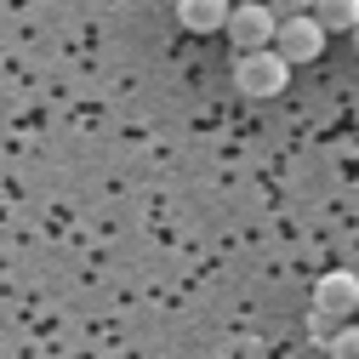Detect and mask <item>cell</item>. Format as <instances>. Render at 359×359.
Segmentation results:
<instances>
[{
	"label": "cell",
	"instance_id": "ba28073f",
	"mask_svg": "<svg viewBox=\"0 0 359 359\" xmlns=\"http://www.w3.org/2000/svg\"><path fill=\"white\" fill-rule=\"evenodd\" d=\"M313 0H268V12H285V18H297V12H308Z\"/></svg>",
	"mask_w": 359,
	"mask_h": 359
},
{
	"label": "cell",
	"instance_id": "3957f363",
	"mask_svg": "<svg viewBox=\"0 0 359 359\" xmlns=\"http://www.w3.org/2000/svg\"><path fill=\"white\" fill-rule=\"evenodd\" d=\"M274 12L262 6V0H240V6H229V18H222V29H229V40L240 52H262L268 40H274Z\"/></svg>",
	"mask_w": 359,
	"mask_h": 359
},
{
	"label": "cell",
	"instance_id": "277c9868",
	"mask_svg": "<svg viewBox=\"0 0 359 359\" xmlns=\"http://www.w3.org/2000/svg\"><path fill=\"white\" fill-rule=\"evenodd\" d=\"M353 308H359V280L342 274V268L313 285V313H325V320H348Z\"/></svg>",
	"mask_w": 359,
	"mask_h": 359
},
{
	"label": "cell",
	"instance_id": "8992f818",
	"mask_svg": "<svg viewBox=\"0 0 359 359\" xmlns=\"http://www.w3.org/2000/svg\"><path fill=\"white\" fill-rule=\"evenodd\" d=\"M308 12H313V23L331 34V29H353L359 23V0H313Z\"/></svg>",
	"mask_w": 359,
	"mask_h": 359
},
{
	"label": "cell",
	"instance_id": "7a4b0ae2",
	"mask_svg": "<svg viewBox=\"0 0 359 359\" xmlns=\"http://www.w3.org/2000/svg\"><path fill=\"white\" fill-rule=\"evenodd\" d=\"M268 46H274L285 63H313L325 52V29L313 23L308 12H297V18H280L274 23V40H268Z\"/></svg>",
	"mask_w": 359,
	"mask_h": 359
},
{
	"label": "cell",
	"instance_id": "5b68a950",
	"mask_svg": "<svg viewBox=\"0 0 359 359\" xmlns=\"http://www.w3.org/2000/svg\"><path fill=\"white\" fill-rule=\"evenodd\" d=\"M234 0H177V23L194 29V34H217L222 18H229Z\"/></svg>",
	"mask_w": 359,
	"mask_h": 359
},
{
	"label": "cell",
	"instance_id": "6da1fadb",
	"mask_svg": "<svg viewBox=\"0 0 359 359\" xmlns=\"http://www.w3.org/2000/svg\"><path fill=\"white\" fill-rule=\"evenodd\" d=\"M285 80H291V63L280 57V52H240V63H234V86L245 97H280L285 92Z\"/></svg>",
	"mask_w": 359,
	"mask_h": 359
},
{
	"label": "cell",
	"instance_id": "52a82bcc",
	"mask_svg": "<svg viewBox=\"0 0 359 359\" xmlns=\"http://www.w3.org/2000/svg\"><path fill=\"white\" fill-rule=\"evenodd\" d=\"M325 348H331V359H359V331H331Z\"/></svg>",
	"mask_w": 359,
	"mask_h": 359
}]
</instances>
